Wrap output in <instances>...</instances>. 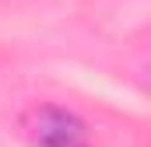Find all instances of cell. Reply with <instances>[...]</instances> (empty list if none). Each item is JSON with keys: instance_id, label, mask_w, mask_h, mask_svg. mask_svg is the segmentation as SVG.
Masks as SVG:
<instances>
[{"instance_id": "6da1fadb", "label": "cell", "mask_w": 151, "mask_h": 147, "mask_svg": "<svg viewBox=\"0 0 151 147\" xmlns=\"http://www.w3.org/2000/svg\"><path fill=\"white\" fill-rule=\"evenodd\" d=\"M25 133L35 147H84L88 130L74 112L60 105H35L25 112Z\"/></svg>"}]
</instances>
